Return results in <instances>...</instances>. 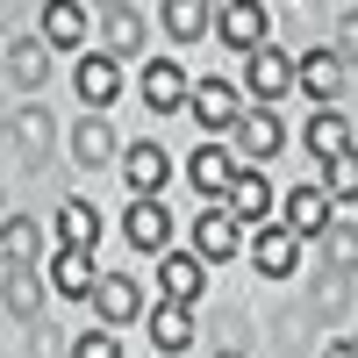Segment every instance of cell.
<instances>
[{
    "label": "cell",
    "mask_w": 358,
    "mask_h": 358,
    "mask_svg": "<svg viewBox=\"0 0 358 358\" xmlns=\"http://www.w3.org/2000/svg\"><path fill=\"white\" fill-rule=\"evenodd\" d=\"M280 143H287V129H280V108H244L222 151H229L236 165H251V172H258L265 158H280Z\"/></svg>",
    "instance_id": "1"
},
{
    "label": "cell",
    "mask_w": 358,
    "mask_h": 358,
    "mask_svg": "<svg viewBox=\"0 0 358 358\" xmlns=\"http://www.w3.org/2000/svg\"><path fill=\"white\" fill-rule=\"evenodd\" d=\"M187 108H194V122L208 136H229L236 115H244V94H236V79H194L187 86Z\"/></svg>",
    "instance_id": "2"
},
{
    "label": "cell",
    "mask_w": 358,
    "mask_h": 358,
    "mask_svg": "<svg viewBox=\"0 0 358 358\" xmlns=\"http://www.w3.org/2000/svg\"><path fill=\"white\" fill-rule=\"evenodd\" d=\"M244 86L258 94V108H280V101L294 94V57L273 50V43H258V50L244 57Z\"/></svg>",
    "instance_id": "3"
},
{
    "label": "cell",
    "mask_w": 358,
    "mask_h": 358,
    "mask_svg": "<svg viewBox=\"0 0 358 358\" xmlns=\"http://www.w3.org/2000/svg\"><path fill=\"white\" fill-rule=\"evenodd\" d=\"M273 179H265V172H251V165H236V179H229V187H222V215L229 222H273Z\"/></svg>",
    "instance_id": "4"
},
{
    "label": "cell",
    "mask_w": 358,
    "mask_h": 358,
    "mask_svg": "<svg viewBox=\"0 0 358 358\" xmlns=\"http://www.w3.org/2000/svg\"><path fill=\"white\" fill-rule=\"evenodd\" d=\"M236 251H244V222H229L222 208H201L194 215V258L201 265H229Z\"/></svg>",
    "instance_id": "5"
},
{
    "label": "cell",
    "mask_w": 358,
    "mask_h": 358,
    "mask_svg": "<svg viewBox=\"0 0 358 358\" xmlns=\"http://www.w3.org/2000/svg\"><path fill=\"white\" fill-rule=\"evenodd\" d=\"M122 236H129L136 251H172V208L158 194H136L129 215H122Z\"/></svg>",
    "instance_id": "6"
},
{
    "label": "cell",
    "mask_w": 358,
    "mask_h": 358,
    "mask_svg": "<svg viewBox=\"0 0 358 358\" xmlns=\"http://www.w3.org/2000/svg\"><path fill=\"white\" fill-rule=\"evenodd\" d=\"M201 287H208V273H201L194 251H158V294H165V308H194Z\"/></svg>",
    "instance_id": "7"
},
{
    "label": "cell",
    "mask_w": 358,
    "mask_h": 358,
    "mask_svg": "<svg viewBox=\"0 0 358 358\" xmlns=\"http://www.w3.org/2000/svg\"><path fill=\"white\" fill-rule=\"evenodd\" d=\"M344 79H351V65H344L337 50H308V57H294V86H308L315 108H337Z\"/></svg>",
    "instance_id": "8"
},
{
    "label": "cell",
    "mask_w": 358,
    "mask_h": 358,
    "mask_svg": "<svg viewBox=\"0 0 358 358\" xmlns=\"http://www.w3.org/2000/svg\"><path fill=\"white\" fill-rule=\"evenodd\" d=\"M215 22H222V43H229V50H244V57H251L265 36H273V15H265L258 0H229V8H215Z\"/></svg>",
    "instance_id": "9"
},
{
    "label": "cell",
    "mask_w": 358,
    "mask_h": 358,
    "mask_svg": "<svg viewBox=\"0 0 358 358\" xmlns=\"http://www.w3.org/2000/svg\"><path fill=\"white\" fill-rule=\"evenodd\" d=\"M86 301H94V315L108 322V330H122V322H136V315H143V294H136V280H129V273L94 280V294H86Z\"/></svg>",
    "instance_id": "10"
},
{
    "label": "cell",
    "mask_w": 358,
    "mask_h": 358,
    "mask_svg": "<svg viewBox=\"0 0 358 358\" xmlns=\"http://www.w3.org/2000/svg\"><path fill=\"white\" fill-rule=\"evenodd\" d=\"M72 86H79V101L101 115V108H115V94H122V65H115V57H101V50H86L79 72H72Z\"/></svg>",
    "instance_id": "11"
},
{
    "label": "cell",
    "mask_w": 358,
    "mask_h": 358,
    "mask_svg": "<svg viewBox=\"0 0 358 358\" xmlns=\"http://www.w3.org/2000/svg\"><path fill=\"white\" fill-rule=\"evenodd\" d=\"M0 72H8V86L36 94V86H50V50H43L36 36H15L8 50H0Z\"/></svg>",
    "instance_id": "12"
},
{
    "label": "cell",
    "mask_w": 358,
    "mask_h": 358,
    "mask_svg": "<svg viewBox=\"0 0 358 358\" xmlns=\"http://www.w3.org/2000/svg\"><path fill=\"white\" fill-rule=\"evenodd\" d=\"M0 258H8V273H36V258H43V222H36V215H8V222H0Z\"/></svg>",
    "instance_id": "13"
},
{
    "label": "cell",
    "mask_w": 358,
    "mask_h": 358,
    "mask_svg": "<svg viewBox=\"0 0 358 358\" xmlns=\"http://www.w3.org/2000/svg\"><path fill=\"white\" fill-rule=\"evenodd\" d=\"M187 72L172 65V57H151V65H143V108L151 115H172V108H187Z\"/></svg>",
    "instance_id": "14"
},
{
    "label": "cell",
    "mask_w": 358,
    "mask_h": 358,
    "mask_svg": "<svg viewBox=\"0 0 358 358\" xmlns=\"http://www.w3.org/2000/svg\"><path fill=\"white\" fill-rule=\"evenodd\" d=\"M36 22H43V29H36V43H43V50H79V43H86V29H94V15H86V8H72V0L43 8Z\"/></svg>",
    "instance_id": "15"
},
{
    "label": "cell",
    "mask_w": 358,
    "mask_h": 358,
    "mask_svg": "<svg viewBox=\"0 0 358 358\" xmlns=\"http://www.w3.org/2000/svg\"><path fill=\"white\" fill-rule=\"evenodd\" d=\"M122 179H129V194H158L165 179H172V158H165V143H129L122 151Z\"/></svg>",
    "instance_id": "16"
},
{
    "label": "cell",
    "mask_w": 358,
    "mask_h": 358,
    "mask_svg": "<svg viewBox=\"0 0 358 358\" xmlns=\"http://www.w3.org/2000/svg\"><path fill=\"white\" fill-rule=\"evenodd\" d=\"M251 265H258L265 280H287V273H301V236L273 222V229H265L258 244H251Z\"/></svg>",
    "instance_id": "17"
},
{
    "label": "cell",
    "mask_w": 358,
    "mask_h": 358,
    "mask_svg": "<svg viewBox=\"0 0 358 358\" xmlns=\"http://www.w3.org/2000/svg\"><path fill=\"white\" fill-rule=\"evenodd\" d=\"M94 280H101V258H94V251H57V258H50V287L65 294V301H86Z\"/></svg>",
    "instance_id": "18"
},
{
    "label": "cell",
    "mask_w": 358,
    "mask_h": 358,
    "mask_svg": "<svg viewBox=\"0 0 358 358\" xmlns=\"http://www.w3.org/2000/svg\"><path fill=\"white\" fill-rule=\"evenodd\" d=\"M136 50H143V15L136 8H108L101 15V57L122 65V57H136Z\"/></svg>",
    "instance_id": "19"
},
{
    "label": "cell",
    "mask_w": 358,
    "mask_h": 358,
    "mask_svg": "<svg viewBox=\"0 0 358 358\" xmlns=\"http://www.w3.org/2000/svg\"><path fill=\"white\" fill-rule=\"evenodd\" d=\"M57 251H101V215H94V201H65V208H57Z\"/></svg>",
    "instance_id": "20"
},
{
    "label": "cell",
    "mask_w": 358,
    "mask_h": 358,
    "mask_svg": "<svg viewBox=\"0 0 358 358\" xmlns=\"http://www.w3.org/2000/svg\"><path fill=\"white\" fill-rule=\"evenodd\" d=\"M308 151L330 165V158H351V115L344 108H315V122H308Z\"/></svg>",
    "instance_id": "21"
},
{
    "label": "cell",
    "mask_w": 358,
    "mask_h": 358,
    "mask_svg": "<svg viewBox=\"0 0 358 358\" xmlns=\"http://www.w3.org/2000/svg\"><path fill=\"white\" fill-rule=\"evenodd\" d=\"M294 236H315V229H330V194L322 187H287V222Z\"/></svg>",
    "instance_id": "22"
},
{
    "label": "cell",
    "mask_w": 358,
    "mask_h": 358,
    "mask_svg": "<svg viewBox=\"0 0 358 358\" xmlns=\"http://www.w3.org/2000/svg\"><path fill=\"white\" fill-rule=\"evenodd\" d=\"M72 158H79L86 172L115 158V129H108V115H79V122H72Z\"/></svg>",
    "instance_id": "23"
},
{
    "label": "cell",
    "mask_w": 358,
    "mask_h": 358,
    "mask_svg": "<svg viewBox=\"0 0 358 358\" xmlns=\"http://www.w3.org/2000/svg\"><path fill=\"white\" fill-rule=\"evenodd\" d=\"M43 301H50V294H43V280H36V273H8V280H0V308H8L15 322H36V315H43Z\"/></svg>",
    "instance_id": "24"
},
{
    "label": "cell",
    "mask_w": 358,
    "mask_h": 358,
    "mask_svg": "<svg viewBox=\"0 0 358 358\" xmlns=\"http://www.w3.org/2000/svg\"><path fill=\"white\" fill-rule=\"evenodd\" d=\"M208 22H215V8H208V0H165V36H172V43L208 36Z\"/></svg>",
    "instance_id": "25"
},
{
    "label": "cell",
    "mask_w": 358,
    "mask_h": 358,
    "mask_svg": "<svg viewBox=\"0 0 358 358\" xmlns=\"http://www.w3.org/2000/svg\"><path fill=\"white\" fill-rule=\"evenodd\" d=\"M187 172H194V187H201V194H222L229 179H236V158L222 151V143H201V151H194V165H187Z\"/></svg>",
    "instance_id": "26"
},
{
    "label": "cell",
    "mask_w": 358,
    "mask_h": 358,
    "mask_svg": "<svg viewBox=\"0 0 358 358\" xmlns=\"http://www.w3.org/2000/svg\"><path fill=\"white\" fill-rule=\"evenodd\" d=\"M151 344L158 351H187L194 344V308H158L151 315Z\"/></svg>",
    "instance_id": "27"
},
{
    "label": "cell",
    "mask_w": 358,
    "mask_h": 358,
    "mask_svg": "<svg viewBox=\"0 0 358 358\" xmlns=\"http://www.w3.org/2000/svg\"><path fill=\"white\" fill-rule=\"evenodd\" d=\"M0 129H8V136L22 143V151H43V143L57 136V122H50L43 108H22V115H8V122H0Z\"/></svg>",
    "instance_id": "28"
},
{
    "label": "cell",
    "mask_w": 358,
    "mask_h": 358,
    "mask_svg": "<svg viewBox=\"0 0 358 358\" xmlns=\"http://www.w3.org/2000/svg\"><path fill=\"white\" fill-rule=\"evenodd\" d=\"M322 194H330V208H358V165L330 158V165H322Z\"/></svg>",
    "instance_id": "29"
},
{
    "label": "cell",
    "mask_w": 358,
    "mask_h": 358,
    "mask_svg": "<svg viewBox=\"0 0 358 358\" xmlns=\"http://www.w3.org/2000/svg\"><path fill=\"white\" fill-rule=\"evenodd\" d=\"M72 358H122V344L108 330H86V337H72Z\"/></svg>",
    "instance_id": "30"
},
{
    "label": "cell",
    "mask_w": 358,
    "mask_h": 358,
    "mask_svg": "<svg viewBox=\"0 0 358 358\" xmlns=\"http://www.w3.org/2000/svg\"><path fill=\"white\" fill-rule=\"evenodd\" d=\"M322 358H358V344H351V337H337V344L322 351Z\"/></svg>",
    "instance_id": "31"
},
{
    "label": "cell",
    "mask_w": 358,
    "mask_h": 358,
    "mask_svg": "<svg viewBox=\"0 0 358 358\" xmlns=\"http://www.w3.org/2000/svg\"><path fill=\"white\" fill-rule=\"evenodd\" d=\"M215 358H236V351H215Z\"/></svg>",
    "instance_id": "32"
}]
</instances>
